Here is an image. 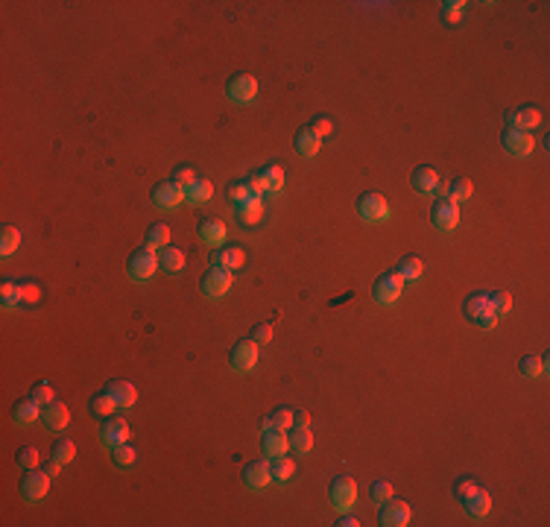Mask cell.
I'll use <instances>...</instances> for the list:
<instances>
[{
  "mask_svg": "<svg viewBox=\"0 0 550 527\" xmlns=\"http://www.w3.org/2000/svg\"><path fill=\"white\" fill-rule=\"evenodd\" d=\"M463 314L471 325H477L483 331H492L498 325V314H495L492 302H489V293H475V296H468Z\"/></svg>",
  "mask_w": 550,
  "mask_h": 527,
  "instance_id": "1",
  "label": "cell"
},
{
  "mask_svg": "<svg viewBox=\"0 0 550 527\" xmlns=\"http://www.w3.org/2000/svg\"><path fill=\"white\" fill-rule=\"evenodd\" d=\"M328 498H331V507L337 513H348L351 507H355V501H358V483H355V478L337 475V478L331 480V486H328Z\"/></svg>",
  "mask_w": 550,
  "mask_h": 527,
  "instance_id": "2",
  "label": "cell"
},
{
  "mask_svg": "<svg viewBox=\"0 0 550 527\" xmlns=\"http://www.w3.org/2000/svg\"><path fill=\"white\" fill-rule=\"evenodd\" d=\"M159 255H155V249L144 246V249H135L129 255V279L132 281H149L155 272H159Z\"/></svg>",
  "mask_w": 550,
  "mask_h": 527,
  "instance_id": "3",
  "label": "cell"
},
{
  "mask_svg": "<svg viewBox=\"0 0 550 527\" xmlns=\"http://www.w3.org/2000/svg\"><path fill=\"white\" fill-rule=\"evenodd\" d=\"M358 214L366 223H386L392 217V208H389V202L381 197V193L369 190V193H363V197L358 200Z\"/></svg>",
  "mask_w": 550,
  "mask_h": 527,
  "instance_id": "4",
  "label": "cell"
},
{
  "mask_svg": "<svg viewBox=\"0 0 550 527\" xmlns=\"http://www.w3.org/2000/svg\"><path fill=\"white\" fill-rule=\"evenodd\" d=\"M401 293H404V279L392 269L384 272V276H378L375 287H372V296H375L378 305H396L401 299Z\"/></svg>",
  "mask_w": 550,
  "mask_h": 527,
  "instance_id": "5",
  "label": "cell"
},
{
  "mask_svg": "<svg viewBox=\"0 0 550 527\" xmlns=\"http://www.w3.org/2000/svg\"><path fill=\"white\" fill-rule=\"evenodd\" d=\"M50 492V475L44 468H27V475L21 478V495L30 504H38Z\"/></svg>",
  "mask_w": 550,
  "mask_h": 527,
  "instance_id": "6",
  "label": "cell"
},
{
  "mask_svg": "<svg viewBox=\"0 0 550 527\" xmlns=\"http://www.w3.org/2000/svg\"><path fill=\"white\" fill-rule=\"evenodd\" d=\"M226 94L231 103L249 106L255 97H258V80H255L252 73H238V76H231V83L226 85Z\"/></svg>",
  "mask_w": 550,
  "mask_h": 527,
  "instance_id": "7",
  "label": "cell"
},
{
  "mask_svg": "<svg viewBox=\"0 0 550 527\" xmlns=\"http://www.w3.org/2000/svg\"><path fill=\"white\" fill-rule=\"evenodd\" d=\"M501 144L509 155H515V159H527V155H533V150H536L533 132H521V129H509V126L501 135Z\"/></svg>",
  "mask_w": 550,
  "mask_h": 527,
  "instance_id": "8",
  "label": "cell"
},
{
  "mask_svg": "<svg viewBox=\"0 0 550 527\" xmlns=\"http://www.w3.org/2000/svg\"><path fill=\"white\" fill-rule=\"evenodd\" d=\"M234 287V276L231 269H223V267H211L205 276H202V293L208 299H223L226 293Z\"/></svg>",
  "mask_w": 550,
  "mask_h": 527,
  "instance_id": "9",
  "label": "cell"
},
{
  "mask_svg": "<svg viewBox=\"0 0 550 527\" xmlns=\"http://www.w3.org/2000/svg\"><path fill=\"white\" fill-rule=\"evenodd\" d=\"M258 358H261L258 343H255V340L249 337V340H240L238 346L231 349L228 363H231V369H234V372H252V369L258 366Z\"/></svg>",
  "mask_w": 550,
  "mask_h": 527,
  "instance_id": "10",
  "label": "cell"
},
{
  "mask_svg": "<svg viewBox=\"0 0 550 527\" xmlns=\"http://www.w3.org/2000/svg\"><path fill=\"white\" fill-rule=\"evenodd\" d=\"M378 521H381L384 527H407V524H410V504L401 501V498H386V501L381 504Z\"/></svg>",
  "mask_w": 550,
  "mask_h": 527,
  "instance_id": "11",
  "label": "cell"
},
{
  "mask_svg": "<svg viewBox=\"0 0 550 527\" xmlns=\"http://www.w3.org/2000/svg\"><path fill=\"white\" fill-rule=\"evenodd\" d=\"M249 182H252L255 190L261 193V197H264V193H281V188H284V170L279 164H269L261 173L249 176Z\"/></svg>",
  "mask_w": 550,
  "mask_h": 527,
  "instance_id": "12",
  "label": "cell"
},
{
  "mask_svg": "<svg viewBox=\"0 0 550 527\" xmlns=\"http://www.w3.org/2000/svg\"><path fill=\"white\" fill-rule=\"evenodd\" d=\"M430 223H434L439 231H451V229H457V223H460V205H457V202H451L448 197L436 200L434 211H430Z\"/></svg>",
  "mask_w": 550,
  "mask_h": 527,
  "instance_id": "13",
  "label": "cell"
},
{
  "mask_svg": "<svg viewBox=\"0 0 550 527\" xmlns=\"http://www.w3.org/2000/svg\"><path fill=\"white\" fill-rule=\"evenodd\" d=\"M234 217L243 229H258L264 223V200L261 197H252L240 205H234Z\"/></svg>",
  "mask_w": 550,
  "mask_h": 527,
  "instance_id": "14",
  "label": "cell"
},
{
  "mask_svg": "<svg viewBox=\"0 0 550 527\" xmlns=\"http://www.w3.org/2000/svg\"><path fill=\"white\" fill-rule=\"evenodd\" d=\"M100 440L106 448H114V445H123L129 442V422L121 419V416H109L100 428Z\"/></svg>",
  "mask_w": 550,
  "mask_h": 527,
  "instance_id": "15",
  "label": "cell"
},
{
  "mask_svg": "<svg viewBox=\"0 0 550 527\" xmlns=\"http://www.w3.org/2000/svg\"><path fill=\"white\" fill-rule=\"evenodd\" d=\"M539 123H542V111L533 109V106H521V109H513V111L506 114V126H509V129L533 132Z\"/></svg>",
  "mask_w": 550,
  "mask_h": 527,
  "instance_id": "16",
  "label": "cell"
},
{
  "mask_svg": "<svg viewBox=\"0 0 550 527\" xmlns=\"http://www.w3.org/2000/svg\"><path fill=\"white\" fill-rule=\"evenodd\" d=\"M243 483L249 490H267L272 483V475H269V463L267 460H255L249 466H243Z\"/></svg>",
  "mask_w": 550,
  "mask_h": 527,
  "instance_id": "17",
  "label": "cell"
},
{
  "mask_svg": "<svg viewBox=\"0 0 550 527\" xmlns=\"http://www.w3.org/2000/svg\"><path fill=\"white\" fill-rule=\"evenodd\" d=\"M182 200H185V190H182V188H176L173 182H161L159 188L152 190V202L159 205V208H164V211L179 208V205H182Z\"/></svg>",
  "mask_w": 550,
  "mask_h": 527,
  "instance_id": "18",
  "label": "cell"
},
{
  "mask_svg": "<svg viewBox=\"0 0 550 527\" xmlns=\"http://www.w3.org/2000/svg\"><path fill=\"white\" fill-rule=\"evenodd\" d=\"M42 422L50 428V431H65V428L71 425V410L65 404H59V401H50L42 407Z\"/></svg>",
  "mask_w": 550,
  "mask_h": 527,
  "instance_id": "19",
  "label": "cell"
},
{
  "mask_svg": "<svg viewBox=\"0 0 550 527\" xmlns=\"http://www.w3.org/2000/svg\"><path fill=\"white\" fill-rule=\"evenodd\" d=\"M410 182L419 193H424V197H434V193L439 190V173L434 167H419V170H412Z\"/></svg>",
  "mask_w": 550,
  "mask_h": 527,
  "instance_id": "20",
  "label": "cell"
},
{
  "mask_svg": "<svg viewBox=\"0 0 550 527\" xmlns=\"http://www.w3.org/2000/svg\"><path fill=\"white\" fill-rule=\"evenodd\" d=\"M246 264V255H243V249L238 246H220L217 252H214V258H211V267H223V269H240Z\"/></svg>",
  "mask_w": 550,
  "mask_h": 527,
  "instance_id": "21",
  "label": "cell"
},
{
  "mask_svg": "<svg viewBox=\"0 0 550 527\" xmlns=\"http://www.w3.org/2000/svg\"><path fill=\"white\" fill-rule=\"evenodd\" d=\"M106 389H109V396L117 401V407H121V410H129V407L138 404V389L129 381H109Z\"/></svg>",
  "mask_w": 550,
  "mask_h": 527,
  "instance_id": "22",
  "label": "cell"
},
{
  "mask_svg": "<svg viewBox=\"0 0 550 527\" xmlns=\"http://www.w3.org/2000/svg\"><path fill=\"white\" fill-rule=\"evenodd\" d=\"M293 144H296V152L299 155H305V159H313L319 150H322V138L317 132H313L310 126H305V129H299L296 132V138H293Z\"/></svg>",
  "mask_w": 550,
  "mask_h": 527,
  "instance_id": "23",
  "label": "cell"
},
{
  "mask_svg": "<svg viewBox=\"0 0 550 527\" xmlns=\"http://www.w3.org/2000/svg\"><path fill=\"white\" fill-rule=\"evenodd\" d=\"M463 504H465V513H468L471 519H486V516H489V510H492V495H489L486 490H480V486H477V490L471 492Z\"/></svg>",
  "mask_w": 550,
  "mask_h": 527,
  "instance_id": "24",
  "label": "cell"
},
{
  "mask_svg": "<svg viewBox=\"0 0 550 527\" xmlns=\"http://www.w3.org/2000/svg\"><path fill=\"white\" fill-rule=\"evenodd\" d=\"M261 452H264L269 460L287 454V452H290L287 434H284V431H264V437H261Z\"/></svg>",
  "mask_w": 550,
  "mask_h": 527,
  "instance_id": "25",
  "label": "cell"
},
{
  "mask_svg": "<svg viewBox=\"0 0 550 527\" xmlns=\"http://www.w3.org/2000/svg\"><path fill=\"white\" fill-rule=\"evenodd\" d=\"M42 419V404L35 399H27V401H18L15 410H12V422L15 425H35Z\"/></svg>",
  "mask_w": 550,
  "mask_h": 527,
  "instance_id": "26",
  "label": "cell"
},
{
  "mask_svg": "<svg viewBox=\"0 0 550 527\" xmlns=\"http://www.w3.org/2000/svg\"><path fill=\"white\" fill-rule=\"evenodd\" d=\"M0 305H4V310H18V308L24 305V290H21V281L6 279L4 284H0Z\"/></svg>",
  "mask_w": 550,
  "mask_h": 527,
  "instance_id": "27",
  "label": "cell"
},
{
  "mask_svg": "<svg viewBox=\"0 0 550 527\" xmlns=\"http://www.w3.org/2000/svg\"><path fill=\"white\" fill-rule=\"evenodd\" d=\"M269 475H272V483L284 486V483L293 480V475H296V463H293L287 454L272 457V463H269Z\"/></svg>",
  "mask_w": 550,
  "mask_h": 527,
  "instance_id": "28",
  "label": "cell"
},
{
  "mask_svg": "<svg viewBox=\"0 0 550 527\" xmlns=\"http://www.w3.org/2000/svg\"><path fill=\"white\" fill-rule=\"evenodd\" d=\"M200 241L205 246H223V241H226V223L223 220H202L200 223Z\"/></svg>",
  "mask_w": 550,
  "mask_h": 527,
  "instance_id": "29",
  "label": "cell"
},
{
  "mask_svg": "<svg viewBox=\"0 0 550 527\" xmlns=\"http://www.w3.org/2000/svg\"><path fill=\"white\" fill-rule=\"evenodd\" d=\"M159 264L164 272H170V276H179V272H185V252L182 249H176V246H164L161 249V255H159Z\"/></svg>",
  "mask_w": 550,
  "mask_h": 527,
  "instance_id": "30",
  "label": "cell"
},
{
  "mask_svg": "<svg viewBox=\"0 0 550 527\" xmlns=\"http://www.w3.org/2000/svg\"><path fill=\"white\" fill-rule=\"evenodd\" d=\"M264 431H290L293 428V407H279V410H272L269 416H264L261 422Z\"/></svg>",
  "mask_w": 550,
  "mask_h": 527,
  "instance_id": "31",
  "label": "cell"
},
{
  "mask_svg": "<svg viewBox=\"0 0 550 527\" xmlns=\"http://www.w3.org/2000/svg\"><path fill=\"white\" fill-rule=\"evenodd\" d=\"M214 197V185L208 179H196L188 190H185V202L188 205H205Z\"/></svg>",
  "mask_w": 550,
  "mask_h": 527,
  "instance_id": "32",
  "label": "cell"
},
{
  "mask_svg": "<svg viewBox=\"0 0 550 527\" xmlns=\"http://www.w3.org/2000/svg\"><path fill=\"white\" fill-rule=\"evenodd\" d=\"M518 372H521L524 378H530V381L542 378V375L547 372V355H542V358H536V355H527V358H521Z\"/></svg>",
  "mask_w": 550,
  "mask_h": 527,
  "instance_id": "33",
  "label": "cell"
},
{
  "mask_svg": "<svg viewBox=\"0 0 550 527\" xmlns=\"http://www.w3.org/2000/svg\"><path fill=\"white\" fill-rule=\"evenodd\" d=\"M88 407H91V413L100 416V419H109V416H114V410H121V407H117V401L109 396V389L97 393V396L88 401Z\"/></svg>",
  "mask_w": 550,
  "mask_h": 527,
  "instance_id": "34",
  "label": "cell"
},
{
  "mask_svg": "<svg viewBox=\"0 0 550 527\" xmlns=\"http://www.w3.org/2000/svg\"><path fill=\"white\" fill-rule=\"evenodd\" d=\"M252 197H261V193L252 188L249 179H238V182L228 185V202H231V205H240V202H246V200H252ZM261 200H264V197H261Z\"/></svg>",
  "mask_w": 550,
  "mask_h": 527,
  "instance_id": "35",
  "label": "cell"
},
{
  "mask_svg": "<svg viewBox=\"0 0 550 527\" xmlns=\"http://www.w3.org/2000/svg\"><path fill=\"white\" fill-rule=\"evenodd\" d=\"M144 246H149V249H164V246H170V226L167 223H152L147 229Z\"/></svg>",
  "mask_w": 550,
  "mask_h": 527,
  "instance_id": "36",
  "label": "cell"
},
{
  "mask_svg": "<svg viewBox=\"0 0 550 527\" xmlns=\"http://www.w3.org/2000/svg\"><path fill=\"white\" fill-rule=\"evenodd\" d=\"M396 272H398L404 281H419L422 272H424V261H422L419 255H407V258L398 261V269H396Z\"/></svg>",
  "mask_w": 550,
  "mask_h": 527,
  "instance_id": "37",
  "label": "cell"
},
{
  "mask_svg": "<svg viewBox=\"0 0 550 527\" xmlns=\"http://www.w3.org/2000/svg\"><path fill=\"white\" fill-rule=\"evenodd\" d=\"M21 241H24L21 229H15V226H4V231H0V255L9 258L12 252H18Z\"/></svg>",
  "mask_w": 550,
  "mask_h": 527,
  "instance_id": "38",
  "label": "cell"
},
{
  "mask_svg": "<svg viewBox=\"0 0 550 527\" xmlns=\"http://www.w3.org/2000/svg\"><path fill=\"white\" fill-rule=\"evenodd\" d=\"M290 452H296V454H307L310 448H313V434L307 431V428H290Z\"/></svg>",
  "mask_w": 550,
  "mask_h": 527,
  "instance_id": "39",
  "label": "cell"
},
{
  "mask_svg": "<svg viewBox=\"0 0 550 527\" xmlns=\"http://www.w3.org/2000/svg\"><path fill=\"white\" fill-rule=\"evenodd\" d=\"M111 460H114V466H121V468H129V466H135V460H138L135 445H129V442H123V445H114V448H111Z\"/></svg>",
  "mask_w": 550,
  "mask_h": 527,
  "instance_id": "40",
  "label": "cell"
},
{
  "mask_svg": "<svg viewBox=\"0 0 550 527\" xmlns=\"http://www.w3.org/2000/svg\"><path fill=\"white\" fill-rule=\"evenodd\" d=\"M471 193H475V188H471L468 179H454V182H451V188H448V200L460 205V202L471 200Z\"/></svg>",
  "mask_w": 550,
  "mask_h": 527,
  "instance_id": "41",
  "label": "cell"
},
{
  "mask_svg": "<svg viewBox=\"0 0 550 527\" xmlns=\"http://www.w3.org/2000/svg\"><path fill=\"white\" fill-rule=\"evenodd\" d=\"M489 302H492L498 317H503V314H509V310H513V296H509L506 290H492V293H489Z\"/></svg>",
  "mask_w": 550,
  "mask_h": 527,
  "instance_id": "42",
  "label": "cell"
},
{
  "mask_svg": "<svg viewBox=\"0 0 550 527\" xmlns=\"http://www.w3.org/2000/svg\"><path fill=\"white\" fill-rule=\"evenodd\" d=\"M53 457H56L59 463H62V466H65V463H71V460L76 457V442H73V440H68V437H65V440H59V442L53 445Z\"/></svg>",
  "mask_w": 550,
  "mask_h": 527,
  "instance_id": "43",
  "label": "cell"
},
{
  "mask_svg": "<svg viewBox=\"0 0 550 527\" xmlns=\"http://www.w3.org/2000/svg\"><path fill=\"white\" fill-rule=\"evenodd\" d=\"M18 466H24V468H38V466H42V454H38V448L24 445L21 452H18Z\"/></svg>",
  "mask_w": 550,
  "mask_h": 527,
  "instance_id": "44",
  "label": "cell"
},
{
  "mask_svg": "<svg viewBox=\"0 0 550 527\" xmlns=\"http://www.w3.org/2000/svg\"><path fill=\"white\" fill-rule=\"evenodd\" d=\"M463 15H465V4H463V0H448V4H442V18H445L448 24H457Z\"/></svg>",
  "mask_w": 550,
  "mask_h": 527,
  "instance_id": "45",
  "label": "cell"
},
{
  "mask_svg": "<svg viewBox=\"0 0 550 527\" xmlns=\"http://www.w3.org/2000/svg\"><path fill=\"white\" fill-rule=\"evenodd\" d=\"M369 498L375 501V504H384L386 498H392V483H389V480H384V478H378L375 483H372Z\"/></svg>",
  "mask_w": 550,
  "mask_h": 527,
  "instance_id": "46",
  "label": "cell"
},
{
  "mask_svg": "<svg viewBox=\"0 0 550 527\" xmlns=\"http://www.w3.org/2000/svg\"><path fill=\"white\" fill-rule=\"evenodd\" d=\"M176 188H182V190H188L193 182H196V173H193V167H179L173 173V179H170Z\"/></svg>",
  "mask_w": 550,
  "mask_h": 527,
  "instance_id": "47",
  "label": "cell"
},
{
  "mask_svg": "<svg viewBox=\"0 0 550 527\" xmlns=\"http://www.w3.org/2000/svg\"><path fill=\"white\" fill-rule=\"evenodd\" d=\"M30 399H35L38 404H50V401H56V396H53V387H50L47 381L35 384V387H32V393H30Z\"/></svg>",
  "mask_w": 550,
  "mask_h": 527,
  "instance_id": "48",
  "label": "cell"
},
{
  "mask_svg": "<svg viewBox=\"0 0 550 527\" xmlns=\"http://www.w3.org/2000/svg\"><path fill=\"white\" fill-rule=\"evenodd\" d=\"M21 290H24V305H35L42 299V287L35 281H21Z\"/></svg>",
  "mask_w": 550,
  "mask_h": 527,
  "instance_id": "49",
  "label": "cell"
},
{
  "mask_svg": "<svg viewBox=\"0 0 550 527\" xmlns=\"http://www.w3.org/2000/svg\"><path fill=\"white\" fill-rule=\"evenodd\" d=\"M252 340L258 343V346L269 343V340H272V325H269V322H261V325H255V328H252Z\"/></svg>",
  "mask_w": 550,
  "mask_h": 527,
  "instance_id": "50",
  "label": "cell"
},
{
  "mask_svg": "<svg viewBox=\"0 0 550 527\" xmlns=\"http://www.w3.org/2000/svg\"><path fill=\"white\" fill-rule=\"evenodd\" d=\"M475 490H477V483H475V480H457V483H454V498L463 504V501H465L471 492H475Z\"/></svg>",
  "mask_w": 550,
  "mask_h": 527,
  "instance_id": "51",
  "label": "cell"
},
{
  "mask_svg": "<svg viewBox=\"0 0 550 527\" xmlns=\"http://www.w3.org/2000/svg\"><path fill=\"white\" fill-rule=\"evenodd\" d=\"M310 129H313V132H317V135H319V138H328V135L334 132V123L328 121V117H317V121H313V123H310Z\"/></svg>",
  "mask_w": 550,
  "mask_h": 527,
  "instance_id": "52",
  "label": "cell"
},
{
  "mask_svg": "<svg viewBox=\"0 0 550 527\" xmlns=\"http://www.w3.org/2000/svg\"><path fill=\"white\" fill-rule=\"evenodd\" d=\"M310 416H307V410L305 407H293V428H307Z\"/></svg>",
  "mask_w": 550,
  "mask_h": 527,
  "instance_id": "53",
  "label": "cell"
},
{
  "mask_svg": "<svg viewBox=\"0 0 550 527\" xmlns=\"http://www.w3.org/2000/svg\"><path fill=\"white\" fill-rule=\"evenodd\" d=\"M42 468H44V472H47V475H50V478H56V475H59V472H62V463H59V460H56V457H50V460H47V463H44V466H42Z\"/></svg>",
  "mask_w": 550,
  "mask_h": 527,
  "instance_id": "54",
  "label": "cell"
},
{
  "mask_svg": "<svg viewBox=\"0 0 550 527\" xmlns=\"http://www.w3.org/2000/svg\"><path fill=\"white\" fill-rule=\"evenodd\" d=\"M337 524H340V527H358L360 521H358L355 516H348V513H340V521H337Z\"/></svg>",
  "mask_w": 550,
  "mask_h": 527,
  "instance_id": "55",
  "label": "cell"
}]
</instances>
